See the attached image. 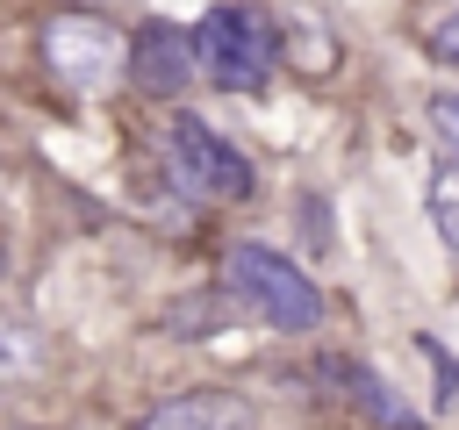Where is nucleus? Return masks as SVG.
I'll return each mask as SVG.
<instances>
[{
	"label": "nucleus",
	"instance_id": "f257e3e1",
	"mask_svg": "<svg viewBox=\"0 0 459 430\" xmlns=\"http://www.w3.org/2000/svg\"><path fill=\"white\" fill-rule=\"evenodd\" d=\"M222 272H230V294L244 308H258L273 330L294 337V330H316L323 322V294H316V280L287 251H273V244H230Z\"/></svg>",
	"mask_w": 459,
	"mask_h": 430
},
{
	"label": "nucleus",
	"instance_id": "f03ea898",
	"mask_svg": "<svg viewBox=\"0 0 459 430\" xmlns=\"http://www.w3.org/2000/svg\"><path fill=\"white\" fill-rule=\"evenodd\" d=\"M280 43L273 29L251 14V7H215L201 29H194V64L215 79V86H237V93H258L265 72H273Z\"/></svg>",
	"mask_w": 459,
	"mask_h": 430
},
{
	"label": "nucleus",
	"instance_id": "7ed1b4c3",
	"mask_svg": "<svg viewBox=\"0 0 459 430\" xmlns=\"http://www.w3.org/2000/svg\"><path fill=\"white\" fill-rule=\"evenodd\" d=\"M165 150H172V179L186 194H201V201H244L251 194V158L230 136H215L201 115H172Z\"/></svg>",
	"mask_w": 459,
	"mask_h": 430
},
{
	"label": "nucleus",
	"instance_id": "20e7f679",
	"mask_svg": "<svg viewBox=\"0 0 459 430\" xmlns=\"http://www.w3.org/2000/svg\"><path fill=\"white\" fill-rule=\"evenodd\" d=\"M43 64L57 72V86L100 93V86L129 64V43H122L100 14H57V22L43 29Z\"/></svg>",
	"mask_w": 459,
	"mask_h": 430
},
{
	"label": "nucleus",
	"instance_id": "39448f33",
	"mask_svg": "<svg viewBox=\"0 0 459 430\" xmlns=\"http://www.w3.org/2000/svg\"><path fill=\"white\" fill-rule=\"evenodd\" d=\"M129 79L158 100H179V86L194 79V36H179L172 22H151L136 43H129Z\"/></svg>",
	"mask_w": 459,
	"mask_h": 430
},
{
	"label": "nucleus",
	"instance_id": "423d86ee",
	"mask_svg": "<svg viewBox=\"0 0 459 430\" xmlns=\"http://www.w3.org/2000/svg\"><path fill=\"white\" fill-rule=\"evenodd\" d=\"M136 430H244V401L237 394H179V401L151 408Z\"/></svg>",
	"mask_w": 459,
	"mask_h": 430
},
{
	"label": "nucleus",
	"instance_id": "0eeeda50",
	"mask_svg": "<svg viewBox=\"0 0 459 430\" xmlns=\"http://www.w3.org/2000/svg\"><path fill=\"white\" fill-rule=\"evenodd\" d=\"M337 380H344V394H351L366 416H380L387 430H416V408H409L402 394H387V380H380L373 366H359V358H337Z\"/></svg>",
	"mask_w": 459,
	"mask_h": 430
},
{
	"label": "nucleus",
	"instance_id": "6e6552de",
	"mask_svg": "<svg viewBox=\"0 0 459 430\" xmlns=\"http://www.w3.org/2000/svg\"><path fill=\"white\" fill-rule=\"evenodd\" d=\"M430 229H437L445 251H459V165L430 172Z\"/></svg>",
	"mask_w": 459,
	"mask_h": 430
},
{
	"label": "nucleus",
	"instance_id": "1a4fd4ad",
	"mask_svg": "<svg viewBox=\"0 0 459 430\" xmlns=\"http://www.w3.org/2000/svg\"><path fill=\"white\" fill-rule=\"evenodd\" d=\"M430 129L445 136V150H459V86H437L430 93Z\"/></svg>",
	"mask_w": 459,
	"mask_h": 430
},
{
	"label": "nucleus",
	"instance_id": "9d476101",
	"mask_svg": "<svg viewBox=\"0 0 459 430\" xmlns=\"http://www.w3.org/2000/svg\"><path fill=\"white\" fill-rule=\"evenodd\" d=\"M208 315H215V301H172V308H165V330H179V337H208Z\"/></svg>",
	"mask_w": 459,
	"mask_h": 430
},
{
	"label": "nucleus",
	"instance_id": "9b49d317",
	"mask_svg": "<svg viewBox=\"0 0 459 430\" xmlns=\"http://www.w3.org/2000/svg\"><path fill=\"white\" fill-rule=\"evenodd\" d=\"M14 373H29V344H22V330L0 315V380H14Z\"/></svg>",
	"mask_w": 459,
	"mask_h": 430
},
{
	"label": "nucleus",
	"instance_id": "f8f14e48",
	"mask_svg": "<svg viewBox=\"0 0 459 430\" xmlns=\"http://www.w3.org/2000/svg\"><path fill=\"white\" fill-rule=\"evenodd\" d=\"M430 57H437V64H459V7L430 29Z\"/></svg>",
	"mask_w": 459,
	"mask_h": 430
}]
</instances>
